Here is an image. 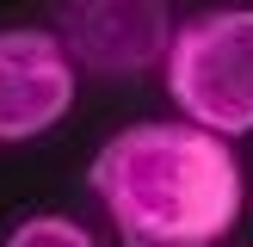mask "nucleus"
I'll list each match as a JSON object with an SVG mask.
<instances>
[{
  "label": "nucleus",
  "instance_id": "39448f33",
  "mask_svg": "<svg viewBox=\"0 0 253 247\" xmlns=\"http://www.w3.org/2000/svg\"><path fill=\"white\" fill-rule=\"evenodd\" d=\"M6 247H99V235L74 216H56V210H37V216H19L6 235Z\"/></svg>",
  "mask_w": 253,
  "mask_h": 247
},
{
  "label": "nucleus",
  "instance_id": "f03ea898",
  "mask_svg": "<svg viewBox=\"0 0 253 247\" xmlns=\"http://www.w3.org/2000/svg\"><path fill=\"white\" fill-rule=\"evenodd\" d=\"M161 74L185 124L222 142L253 136V6H210L179 19Z\"/></svg>",
  "mask_w": 253,
  "mask_h": 247
},
{
  "label": "nucleus",
  "instance_id": "20e7f679",
  "mask_svg": "<svg viewBox=\"0 0 253 247\" xmlns=\"http://www.w3.org/2000/svg\"><path fill=\"white\" fill-rule=\"evenodd\" d=\"M74 86L81 74L49 25H6L0 31V142L49 136L68 118Z\"/></svg>",
  "mask_w": 253,
  "mask_h": 247
},
{
  "label": "nucleus",
  "instance_id": "7ed1b4c3",
  "mask_svg": "<svg viewBox=\"0 0 253 247\" xmlns=\"http://www.w3.org/2000/svg\"><path fill=\"white\" fill-rule=\"evenodd\" d=\"M49 31L68 49L74 74L99 81H142L173 49V0H56Z\"/></svg>",
  "mask_w": 253,
  "mask_h": 247
},
{
  "label": "nucleus",
  "instance_id": "f257e3e1",
  "mask_svg": "<svg viewBox=\"0 0 253 247\" xmlns=\"http://www.w3.org/2000/svg\"><path fill=\"white\" fill-rule=\"evenodd\" d=\"M86 192L124 247H216L247 204L235 142L198 124H130L86 167Z\"/></svg>",
  "mask_w": 253,
  "mask_h": 247
}]
</instances>
